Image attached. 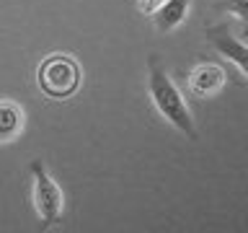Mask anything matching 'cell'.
<instances>
[{
  "label": "cell",
  "instance_id": "obj_1",
  "mask_svg": "<svg viewBox=\"0 0 248 233\" xmlns=\"http://www.w3.org/2000/svg\"><path fill=\"white\" fill-rule=\"evenodd\" d=\"M147 93H150L158 114L168 124H173V127L186 137H197V127H194L189 106H186L181 91L176 88L173 78H170L166 73V67L160 65L158 54H150V60H147Z\"/></svg>",
  "mask_w": 248,
  "mask_h": 233
},
{
  "label": "cell",
  "instance_id": "obj_2",
  "mask_svg": "<svg viewBox=\"0 0 248 233\" xmlns=\"http://www.w3.org/2000/svg\"><path fill=\"white\" fill-rule=\"evenodd\" d=\"M36 81L49 99H70L80 88V65L70 54H49L36 70Z\"/></svg>",
  "mask_w": 248,
  "mask_h": 233
},
{
  "label": "cell",
  "instance_id": "obj_3",
  "mask_svg": "<svg viewBox=\"0 0 248 233\" xmlns=\"http://www.w3.org/2000/svg\"><path fill=\"white\" fill-rule=\"evenodd\" d=\"M31 171V197H34V210L42 220V228H52L54 223L62 220L65 213V194L60 184L52 179V174L44 168L42 161H34L29 166Z\"/></svg>",
  "mask_w": 248,
  "mask_h": 233
},
{
  "label": "cell",
  "instance_id": "obj_4",
  "mask_svg": "<svg viewBox=\"0 0 248 233\" xmlns=\"http://www.w3.org/2000/svg\"><path fill=\"white\" fill-rule=\"evenodd\" d=\"M225 85V70L215 62H199L189 73V91L199 99H209L220 93Z\"/></svg>",
  "mask_w": 248,
  "mask_h": 233
},
{
  "label": "cell",
  "instance_id": "obj_5",
  "mask_svg": "<svg viewBox=\"0 0 248 233\" xmlns=\"http://www.w3.org/2000/svg\"><path fill=\"white\" fill-rule=\"evenodd\" d=\"M209 42L217 52L222 54L225 60H230L232 65L238 67V75L246 78L248 73V47L240 36H232V34H220V31H212Z\"/></svg>",
  "mask_w": 248,
  "mask_h": 233
},
{
  "label": "cell",
  "instance_id": "obj_6",
  "mask_svg": "<svg viewBox=\"0 0 248 233\" xmlns=\"http://www.w3.org/2000/svg\"><path fill=\"white\" fill-rule=\"evenodd\" d=\"M191 0H163V5L153 13V23L158 31H173L186 21Z\"/></svg>",
  "mask_w": 248,
  "mask_h": 233
},
{
  "label": "cell",
  "instance_id": "obj_7",
  "mask_svg": "<svg viewBox=\"0 0 248 233\" xmlns=\"http://www.w3.org/2000/svg\"><path fill=\"white\" fill-rule=\"evenodd\" d=\"M23 130V109L13 101H0V143H11Z\"/></svg>",
  "mask_w": 248,
  "mask_h": 233
},
{
  "label": "cell",
  "instance_id": "obj_8",
  "mask_svg": "<svg viewBox=\"0 0 248 233\" xmlns=\"http://www.w3.org/2000/svg\"><path fill=\"white\" fill-rule=\"evenodd\" d=\"M246 3H248V0H220V8H225V11L232 13L238 21L246 23V13H248L246 11Z\"/></svg>",
  "mask_w": 248,
  "mask_h": 233
},
{
  "label": "cell",
  "instance_id": "obj_9",
  "mask_svg": "<svg viewBox=\"0 0 248 233\" xmlns=\"http://www.w3.org/2000/svg\"><path fill=\"white\" fill-rule=\"evenodd\" d=\"M137 5H140V11H142V13L153 16V13L163 5V0H137Z\"/></svg>",
  "mask_w": 248,
  "mask_h": 233
}]
</instances>
